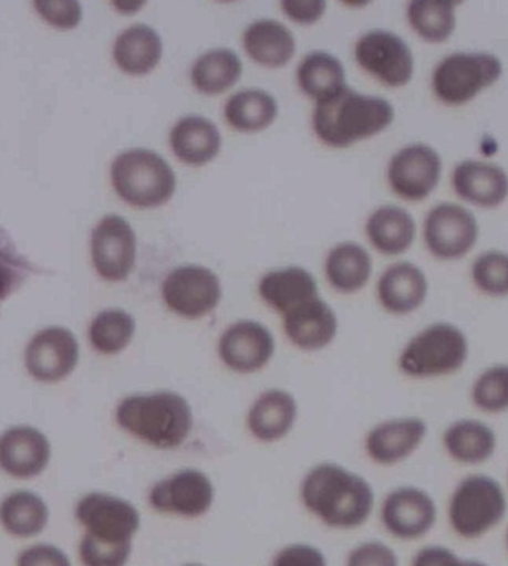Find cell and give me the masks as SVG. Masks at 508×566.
Masks as SVG:
<instances>
[{
	"instance_id": "6da1fadb",
	"label": "cell",
	"mask_w": 508,
	"mask_h": 566,
	"mask_svg": "<svg viewBox=\"0 0 508 566\" xmlns=\"http://www.w3.org/2000/svg\"><path fill=\"white\" fill-rule=\"evenodd\" d=\"M305 509L334 530H356L372 518L376 492L364 475L325 462L309 471L301 484Z\"/></svg>"
},
{
	"instance_id": "7a4b0ae2",
	"label": "cell",
	"mask_w": 508,
	"mask_h": 566,
	"mask_svg": "<svg viewBox=\"0 0 508 566\" xmlns=\"http://www.w3.org/2000/svg\"><path fill=\"white\" fill-rule=\"evenodd\" d=\"M394 115L393 105L385 98L365 96L346 85L318 102L313 128L324 144L346 148L385 130L394 122Z\"/></svg>"
},
{
	"instance_id": "3957f363",
	"label": "cell",
	"mask_w": 508,
	"mask_h": 566,
	"mask_svg": "<svg viewBox=\"0 0 508 566\" xmlns=\"http://www.w3.org/2000/svg\"><path fill=\"white\" fill-rule=\"evenodd\" d=\"M116 422L154 448L175 449L191 431V407L175 392L128 397L116 410Z\"/></svg>"
},
{
	"instance_id": "277c9868",
	"label": "cell",
	"mask_w": 508,
	"mask_h": 566,
	"mask_svg": "<svg viewBox=\"0 0 508 566\" xmlns=\"http://www.w3.org/2000/svg\"><path fill=\"white\" fill-rule=\"evenodd\" d=\"M508 513L506 488L485 473H470L458 480L447 500L446 514L452 533L476 542L497 530Z\"/></svg>"
},
{
	"instance_id": "5b68a950",
	"label": "cell",
	"mask_w": 508,
	"mask_h": 566,
	"mask_svg": "<svg viewBox=\"0 0 508 566\" xmlns=\"http://www.w3.org/2000/svg\"><path fill=\"white\" fill-rule=\"evenodd\" d=\"M468 358L467 334L455 324L436 323L408 338L400 350L397 368L411 380H440L463 370Z\"/></svg>"
},
{
	"instance_id": "8992f818",
	"label": "cell",
	"mask_w": 508,
	"mask_h": 566,
	"mask_svg": "<svg viewBox=\"0 0 508 566\" xmlns=\"http://www.w3.org/2000/svg\"><path fill=\"white\" fill-rule=\"evenodd\" d=\"M116 195L136 208H155L174 196L176 178L172 167L148 149L120 154L111 167Z\"/></svg>"
},
{
	"instance_id": "52a82bcc",
	"label": "cell",
	"mask_w": 508,
	"mask_h": 566,
	"mask_svg": "<svg viewBox=\"0 0 508 566\" xmlns=\"http://www.w3.org/2000/svg\"><path fill=\"white\" fill-rule=\"evenodd\" d=\"M383 530L398 542H419L437 525L438 505L433 493L416 484H400L379 504Z\"/></svg>"
},
{
	"instance_id": "ba28073f",
	"label": "cell",
	"mask_w": 508,
	"mask_h": 566,
	"mask_svg": "<svg viewBox=\"0 0 508 566\" xmlns=\"http://www.w3.org/2000/svg\"><path fill=\"white\" fill-rule=\"evenodd\" d=\"M501 74L502 64L493 54L458 53L438 64L433 75V88L446 105H464L481 90L497 83Z\"/></svg>"
},
{
	"instance_id": "9c48e42d",
	"label": "cell",
	"mask_w": 508,
	"mask_h": 566,
	"mask_svg": "<svg viewBox=\"0 0 508 566\" xmlns=\"http://www.w3.org/2000/svg\"><path fill=\"white\" fill-rule=\"evenodd\" d=\"M429 436V424L422 416H391L373 423L365 432L363 449L373 465L393 469L411 461Z\"/></svg>"
},
{
	"instance_id": "30bf717a",
	"label": "cell",
	"mask_w": 508,
	"mask_h": 566,
	"mask_svg": "<svg viewBox=\"0 0 508 566\" xmlns=\"http://www.w3.org/2000/svg\"><path fill=\"white\" fill-rule=\"evenodd\" d=\"M360 66L390 87H404L413 76V54L406 42L386 30H372L355 46Z\"/></svg>"
},
{
	"instance_id": "8fae6325",
	"label": "cell",
	"mask_w": 508,
	"mask_h": 566,
	"mask_svg": "<svg viewBox=\"0 0 508 566\" xmlns=\"http://www.w3.org/2000/svg\"><path fill=\"white\" fill-rule=\"evenodd\" d=\"M167 306L188 319H199L218 306L221 283L217 274L200 265L175 269L163 283Z\"/></svg>"
},
{
	"instance_id": "7c38bea8",
	"label": "cell",
	"mask_w": 508,
	"mask_h": 566,
	"mask_svg": "<svg viewBox=\"0 0 508 566\" xmlns=\"http://www.w3.org/2000/svg\"><path fill=\"white\" fill-rule=\"evenodd\" d=\"M425 242L437 259L452 261L467 255L475 247L479 227L476 218L458 205L436 206L425 220Z\"/></svg>"
},
{
	"instance_id": "4fadbf2b",
	"label": "cell",
	"mask_w": 508,
	"mask_h": 566,
	"mask_svg": "<svg viewBox=\"0 0 508 566\" xmlns=\"http://www.w3.org/2000/svg\"><path fill=\"white\" fill-rule=\"evenodd\" d=\"M442 158L436 149L424 144L400 149L387 166V181L395 195L408 201L424 200L437 187Z\"/></svg>"
},
{
	"instance_id": "5bb4252c",
	"label": "cell",
	"mask_w": 508,
	"mask_h": 566,
	"mask_svg": "<svg viewBox=\"0 0 508 566\" xmlns=\"http://www.w3.org/2000/svg\"><path fill=\"white\" fill-rule=\"evenodd\" d=\"M76 518L87 534L110 543H132L141 526L139 513L131 503L106 493H90L81 500Z\"/></svg>"
},
{
	"instance_id": "9a60e30c",
	"label": "cell",
	"mask_w": 508,
	"mask_h": 566,
	"mask_svg": "<svg viewBox=\"0 0 508 566\" xmlns=\"http://www.w3.org/2000/svg\"><path fill=\"white\" fill-rule=\"evenodd\" d=\"M92 256L94 268L103 279L111 282L124 281L135 268V231L123 218H103L93 231Z\"/></svg>"
},
{
	"instance_id": "2e32d148",
	"label": "cell",
	"mask_w": 508,
	"mask_h": 566,
	"mask_svg": "<svg viewBox=\"0 0 508 566\" xmlns=\"http://www.w3.org/2000/svg\"><path fill=\"white\" fill-rule=\"evenodd\" d=\"M80 359L76 337L62 327L42 329L25 349V367L37 380L54 384L66 379Z\"/></svg>"
},
{
	"instance_id": "e0dca14e",
	"label": "cell",
	"mask_w": 508,
	"mask_h": 566,
	"mask_svg": "<svg viewBox=\"0 0 508 566\" xmlns=\"http://www.w3.org/2000/svg\"><path fill=\"white\" fill-rule=\"evenodd\" d=\"M214 486L204 473L184 470L155 484L149 503L162 513L199 517L212 505Z\"/></svg>"
},
{
	"instance_id": "ac0fdd59",
	"label": "cell",
	"mask_w": 508,
	"mask_h": 566,
	"mask_svg": "<svg viewBox=\"0 0 508 566\" xmlns=\"http://www.w3.org/2000/svg\"><path fill=\"white\" fill-rule=\"evenodd\" d=\"M498 434L479 418H459L446 424L442 448L455 464L480 467L488 464L498 452Z\"/></svg>"
},
{
	"instance_id": "d6986e66",
	"label": "cell",
	"mask_w": 508,
	"mask_h": 566,
	"mask_svg": "<svg viewBox=\"0 0 508 566\" xmlns=\"http://www.w3.org/2000/svg\"><path fill=\"white\" fill-rule=\"evenodd\" d=\"M274 340L269 329L252 321L231 325L219 340V355L231 370L253 373L270 361Z\"/></svg>"
},
{
	"instance_id": "ffe728a7",
	"label": "cell",
	"mask_w": 508,
	"mask_h": 566,
	"mask_svg": "<svg viewBox=\"0 0 508 566\" xmlns=\"http://www.w3.org/2000/svg\"><path fill=\"white\" fill-rule=\"evenodd\" d=\"M377 300L383 311L406 316L424 306L428 297V281L416 264L395 263L377 281Z\"/></svg>"
},
{
	"instance_id": "44dd1931",
	"label": "cell",
	"mask_w": 508,
	"mask_h": 566,
	"mask_svg": "<svg viewBox=\"0 0 508 566\" xmlns=\"http://www.w3.org/2000/svg\"><path fill=\"white\" fill-rule=\"evenodd\" d=\"M50 457V441L37 428H11L0 440V464L12 478H37L49 465Z\"/></svg>"
},
{
	"instance_id": "7402d4cb",
	"label": "cell",
	"mask_w": 508,
	"mask_h": 566,
	"mask_svg": "<svg viewBox=\"0 0 508 566\" xmlns=\"http://www.w3.org/2000/svg\"><path fill=\"white\" fill-rule=\"evenodd\" d=\"M283 327L300 349L321 350L338 336L339 321L333 308L317 297L283 315Z\"/></svg>"
},
{
	"instance_id": "603a6c76",
	"label": "cell",
	"mask_w": 508,
	"mask_h": 566,
	"mask_svg": "<svg viewBox=\"0 0 508 566\" xmlns=\"http://www.w3.org/2000/svg\"><path fill=\"white\" fill-rule=\"evenodd\" d=\"M454 188L460 199L481 208H497L508 196V178L501 167L484 161H464L454 171Z\"/></svg>"
},
{
	"instance_id": "cb8c5ba5",
	"label": "cell",
	"mask_w": 508,
	"mask_h": 566,
	"mask_svg": "<svg viewBox=\"0 0 508 566\" xmlns=\"http://www.w3.org/2000/svg\"><path fill=\"white\" fill-rule=\"evenodd\" d=\"M260 295L271 308L282 315L300 304L320 297L315 279L300 268L267 273L260 282Z\"/></svg>"
},
{
	"instance_id": "d4e9b609",
	"label": "cell",
	"mask_w": 508,
	"mask_h": 566,
	"mask_svg": "<svg viewBox=\"0 0 508 566\" xmlns=\"http://www.w3.org/2000/svg\"><path fill=\"white\" fill-rule=\"evenodd\" d=\"M170 145L180 161L201 166L212 160L219 153L221 135L209 119L187 117L172 128Z\"/></svg>"
},
{
	"instance_id": "484cf974",
	"label": "cell",
	"mask_w": 508,
	"mask_h": 566,
	"mask_svg": "<svg viewBox=\"0 0 508 566\" xmlns=\"http://www.w3.org/2000/svg\"><path fill=\"white\" fill-rule=\"evenodd\" d=\"M296 419V398L286 391H269L249 411L248 427L258 440L277 441L292 430Z\"/></svg>"
},
{
	"instance_id": "4316f807",
	"label": "cell",
	"mask_w": 508,
	"mask_h": 566,
	"mask_svg": "<svg viewBox=\"0 0 508 566\" xmlns=\"http://www.w3.org/2000/svg\"><path fill=\"white\" fill-rule=\"evenodd\" d=\"M370 242L383 255H400L412 247L416 227L411 213L397 206H383L369 218Z\"/></svg>"
},
{
	"instance_id": "83f0119b",
	"label": "cell",
	"mask_w": 508,
	"mask_h": 566,
	"mask_svg": "<svg viewBox=\"0 0 508 566\" xmlns=\"http://www.w3.org/2000/svg\"><path fill=\"white\" fill-rule=\"evenodd\" d=\"M162 54V38L145 24L124 30L114 45L116 64L131 75L148 74L160 62Z\"/></svg>"
},
{
	"instance_id": "f1b7e54d",
	"label": "cell",
	"mask_w": 508,
	"mask_h": 566,
	"mask_svg": "<svg viewBox=\"0 0 508 566\" xmlns=\"http://www.w3.org/2000/svg\"><path fill=\"white\" fill-rule=\"evenodd\" d=\"M372 272V256L360 244H338L326 256V277H329L331 286L339 293H359L367 285Z\"/></svg>"
},
{
	"instance_id": "f546056e",
	"label": "cell",
	"mask_w": 508,
	"mask_h": 566,
	"mask_svg": "<svg viewBox=\"0 0 508 566\" xmlns=\"http://www.w3.org/2000/svg\"><path fill=\"white\" fill-rule=\"evenodd\" d=\"M243 42L248 54L262 66H283L296 51L294 36L290 30L273 20H261L249 25Z\"/></svg>"
},
{
	"instance_id": "4dcf8cb0",
	"label": "cell",
	"mask_w": 508,
	"mask_h": 566,
	"mask_svg": "<svg viewBox=\"0 0 508 566\" xmlns=\"http://www.w3.org/2000/svg\"><path fill=\"white\" fill-rule=\"evenodd\" d=\"M0 517L8 533L14 537L29 538L45 530L50 512L44 500L37 493L20 491L7 496Z\"/></svg>"
},
{
	"instance_id": "1f68e13d",
	"label": "cell",
	"mask_w": 508,
	"mask_h": 566,
	"mask_svg": "<svg viewBox=\"0 0 508 566\" xmlns=\"http://www.w3.org/2000/svg\"><path fill=\"white\" fill-rule=\"evenodd\" d=\"M297 76L301 90L317 102L324 101L346 87L343 64L324 51L305 55Z\"/></svg>"
},
{
	"instance_id": "d6a6232c",
	"label": "cell",
	"mask_w": 508,
	"mask_h": 566,
	"mask_svg": "<svg viewBox=\"0 0 508 566\" xmlns=\"http://www.w3.org/2000/svg\"><path fill=\"white\" fill-rule=\"evenodd\" d=\"M278 115V103L262 90H245L228 98L226 118L236 130L258 132L269 127Z\"/></svg>"
},
{
	"instance_id": "836d02e7",
	"label": "cell",
	"mask_w": 508,
	"mask_h": 566,
	"mask_svg": "<svg viewBox=\"0 0 508 566\" xmlns=\"http://www.w3.org/2000/svg\"><path fill=\"white\" fill-rule=\"evenodd\" d=\"M242 75V63L235 51L219 49L208 51L194 64L191 78L194 87L205 94L226 92L238 83Z\"/></svg>"
},
{
	"instance_id": "e575fe53",
	"label": "cell",
	"mask_w": 508,
	"mask_h": 566,
	"mask_svg": "<svg viewBox=\"0 0 508 566\" xmlns=\"http://www.w3.org/2000/svg\"><path fill=\"white\" fill-rule=\"evenodd\" d=\"M458 2L447 0H416L408 3L407 19L422 40L440 44L449 40L456 28Z\"/></svg>"
},
{
	"instance_id": "d590c367",
	"label": "cell",
	"mask_w": 508,
	"mask_h": 566,
	"mask_svg": "<svg viewBox=\"0 0 508 566\" xmlns=\"http://www.w3.org/2000/svg\"><path fill=\"white\" fill-rule=\"evenodd\" d=\"M470 402L486 416L508 413L507 363H494L477 373L470 385Z\"/></svg>"
},
{
	"instance_id": "8d00e7d4",
	"label": "cell",
	"mask_w": 508,
	"mask_h": 566,
	"mask_svg": "<svg viewBox=\"0 0 508 566\" xmlns=\"http://www.w3.org/2000/svg\"><path fill=\"white\" fill-rule=\"evenodd\" d=\"M135 334V319L122 308L103 311L94 317L90 327V340L94 349L114 355L126 349Z\"/></svg>"
},
{
	"instance_id": "74e56055",
	"label": "cell",
	"mask_w": 508,
	"mask_h": 566,
	"mask_svg": "<svg viewBox=\"0 0 508 566\" xmlns=\"http://www.w3.org/2000/svg\"><path fill=\"white\" fill-rule=\"evenodd\" d=\"M476 289L488 297L501 298L508 295V254L490 251L480 255L471 268Z\"/></svg>"
},
{
	"instance_id": "f35d334b",
	"label": "cell",
	"mask_w": 508,
	"mask_h": 566,
	"mask_svg": "<svg viewBox=\"0 0 508 566\" xmlns=\"http://www.w3.org/2000/svg\"><path fill=\"white\" fill-rule=\"evenodd\" d=\"M132 543L103 542L85 534L80 544V557L84 566H126Z\"/></svg>"
},
{
	"instance_id": "ab89813d",
	"label": "cell",
	"mask_w": 508,
	"mask_h": 566,
	"mask_svg": "<svg viewBox=\"0 0 508 566\" xmlns=\"http://www.w3.org/2000/svg\"><path fill=\"white\" fill-rule=\"evenodd\" d=\"M346 566H402L398 553L382 539H365L348 553Z\"/></svg>"
},
{
	"instance_id": "60d3db41",
	"label": "cell",
	"mask_w": 508,
	"mask_h": 566,
	"mask_svg": "<svg viewBox=\"0 0 508 566\" xmlns=\"http://www.w3.org/2000/svg\"><path fill=\"white\" fill-rule=\"evenodd\" d=\"M34 7L42 19L59 29L76 28L83 15L80 3L72 0H38Z\"/></svg>"
},
{
	"instance_id": "b9f144b4",
	"label": "cell",
	"mask_w": 508,
	"mask_h": 566,
	"mask_svg": "<svg viewBox=\"0 0 508 566\" xmlns=\"http://www.w3.org/2000/svg\"><path fill=\"white\" fill-rule=\"evenodd\" d=\"M273 566H329L324 553L310 544H291L279 552Z\"/></svg>"
},
{
	"instance_id": "7bdbcfd3",
	"label": "cell",
	"mask_w": 508,
	"mask_h": 566,
	"mask_svg": "<svg viewBox=\"0 0 508 566\" xmlns=\"http://www.w3.org/2000/svg\"><path fill=\"white\" fill-rule=\"evenodd\" d=\"M17 566H72L66 553L50 544H37L25 548L17 559Z\"/></svg>"
},
{
	"instance_id": "ee69618b",
	"label": "cell",
	"mask_w": 508,
	"mask_h": 566,
	"mask_svg": "<svg viewBox=\"0 0 508 566\" xmlns=\"http://www.w3.org/2000/svg\"><path fill=\"white\" fill-rule=\"evenodd\" d=\"M459 555L443 544H428L413 555L411 566H452Z\"/></svg>"
},
{
	"instance_id": "f6af8a7d",
	"label": "cell",
	"mask_w": 508,
	"mask_h": 566,
	"mask_svg": "<svg viewBox=\"0 0 508 566\" xmlns=\"http://www.w3.org/2000/svg\"><path fill=\"white\" fill-rule=\"evenodd\" d=\"M283 11L290 17L291 20L299 21V23L310 24L320 20L325 12V2L320 0H308V2H282Z\"/></svg>"
},
{
	"instance_id": "bcb514c9",
	"label": "cell",
	"mask_w": 508,
	"mask_h": 566,
	"mask_svg": "<svg viewBox=\"0 0 508 566\" xmlns=\"http://www.w3.org/2000/svg\"><path fill=\"white\" fill-rule=\"evenodd\" d=\"M452 566H490L480 559H468V557L459 556L455 564Z\"/></svg>"
},
{
	"instance_id": "7dc6e473",
	"label": "cell",
	"mask_w": 508,
	"mask_h": 566,
	"mask_svg": "<svg viewBox=\"0 0 508 566\" xmlns=\"http://www.w3.org/2000/svg\"><path fill=\"white\" fill-rule=\"evenodd\" d=\"M504 543H506V551L508 553V526H507L506 535H504Z\"/></svg>"
},
{
	"instance_id": "c3c4849f",
	"label": "cell",
	"mask_w": 508,
	"mask_h": 566,
	"mask_svg": "<svg viewBox=\"0 0 508 566\" xmlns=\"http://www.w3.org/2000/svg\"><path fill=\"white\" fill-rule=\"evenodd\" d=\"M187 566H204V565H187Z\"/></svg>"
},
{
	"instance_id": "681fc988",
	"label": "cell",
	"mask_w": 508,
	"mask_h": 566,
	"mask_svg": "<svg viewBox=\"0 0 508 566\" xmlns=\"http://www.w3.org/2000/svg\"><path fill=\"white\" fill-rule=\"evenodd\" d=\"M507 486H508V471H507Z\"/></svg>"
}]
</instances>
